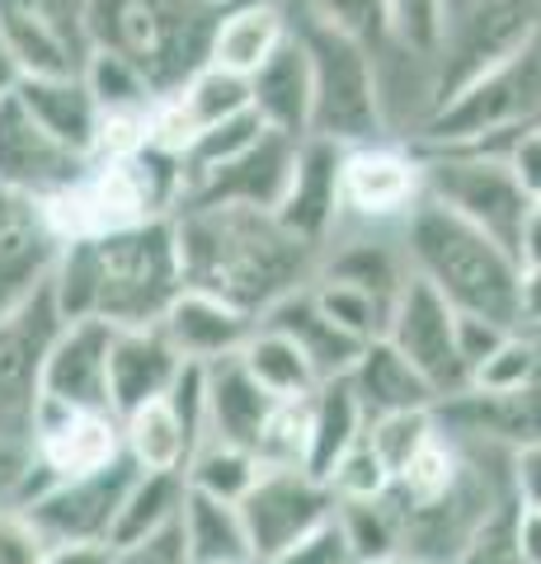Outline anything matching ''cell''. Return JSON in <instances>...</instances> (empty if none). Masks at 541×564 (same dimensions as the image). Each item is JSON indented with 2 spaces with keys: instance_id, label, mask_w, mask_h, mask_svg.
Returning a JSON list of instances; mask_svg holds the SVG:
<instances>
[{
  "instance_id": "1",
  "label": "cell",
  "mask_w": 541,
  "mask_h": 564,
  "mask_svg": "<svg viewBox=\"0 0 541 564\" xmlns=\"http://www.w3.org/2000/svg\"><path fill=\"white\" fill-rule=\"evenodd\" d=\"M184 288L213 292L255 321L316 273V245L292 236L269 207L180 203L170 212Z\"/></svg>"
},
{
  "instance_id": "2",
  "label": "cell",
  "mask_w": 541,
  "mask_h": 564,
  "mask_svg": "<svg viewBox=\"0 0 541 564\" xmlns=\"http://www.w3.org/2000/svg\"><path fill=\"white\" fill-rule=\"evenodd\" d=\"M52 302L62 321H104L123 325H155L184 288L174 221L151 217L128 231H109L95 240H66L57 263L47 273Z\"/></svg>"
},
{
  "instance_id": "3",
  "label": "cell",
  "mask_w": 541,
  "mask_h": 564,
  "mask_svg": "<svg viewBox=\"0 0 541 564\" xmlns=\"http://www.w3.org/2000/svg\"><path fill=\"white\" fill-rule=\"evenodd\" d=\"M405 263L419 273L452 311L485 315V321L518 329V282L522 259L485 236L480 226L462 221L439 203H419L405 221Z\"/></svg>"
},
{
  "instance_id": "4",
  "label": "cell",
  "mask_w": 541,
  "mask_h": 564,
  "mask_svg": "<svg viewBox=\"0 0 541 564\" xmlns=\"http://www.w3.org/2000/svg\"><path fill=\"white\" fill-rule=\"evenodd\" d=\"M184 198L180 161L165 151H137L123 161H90L66 188L47 193L43 217L57 240H95L109 231H128L137 221L170 217Z\"/></svg>"
},
{
  "instance_id": "5",
  "label": "cell",
  "mask_w": 541,
  "mask_h": 564,
  "mask_svg": "<svg viewBox=\"0 0 541 564\" xmlns=\"http://www.w3.org/2000/svg\"><path fill=\"white\" fill-rule=\"evenodd\" d=\"M217 6L207 0H90L95 47H113L170 95L207 62Z\"/></svg>"
},
{
  "instance_id": "6",
  "label": "cell",
  "mask_w": 541,
  "mask_h": 564,
  "mask_svg": "<svg viewBox=\"0 0 541 564\" xmlns=\"http://www.w3.org/2000/svg\"><path fill=\"white\" fill-rule=\"evenodd\" d=\"M296 39L311 62V137H325L335 147L377 141L387 132L377 52L311 14L296 24Z\"/></svg>"
},
{
  "instance_id": "7",
  "label": "cell",
  "mask_w": 541,
  "mask_h": 564,
  "mask_svg": "<svg viewBox=\"0 0 541 564\" xmlns=\"http://www.w3.org/2000/svg\"><path fill=\"white\" fill-rule=\"evenodd\" d=\"M541 118V43L518 52L513 62L485 70L457 95L424 113L419 147H509V141Z\"/></svg>"
},
{
  "instance_id": "8",
  "label": "cell",
  "mask_w": 541,
  "mask_h": 564,
  "mask_svg": "<svg viewBox=\"0 0 541 564\" xmlns=\"http://www.w3.org/2000/svg\"><path fill=\"white\" fill-rule=\"evenodd\" d=\"M414 151L424 161V198L457 212L462 221L480 226L485 236H495L518 254V236L532 198L509 165V147H433V151L414 147Z\"/></svg>"
},
{
  "instance_id": "9",
  "label": "cell",
  "mask_w": 541,
  "mask_h": 564,
  "mask_svg": "<svg viewBox=\"0 0 541 564\" xmlns=\"http://www.w3.org/2000/svg\"><path fill=\"white\" fill-rule=\"evenodd\" d=\"M532 43H541V0H466L452 14L439 62H433L429 109L485 70L513 62Z\"/></svg>"
},
{
  "instance_id": "10",
  "label": "cell",
  "mask_w": 541,
  "mask_h": 564,
  "mask_svg": "<svg viewBox=\"0 0 541 564\" xmlns=\"http://www.w3.org/2000/svg\"><path fill=\"white\" fill-rule=\"evenodd\" d=\"M29 452H33V462H29V475L14 503H29L52 480H72V475H90L99 466L118 462L123 456V423H118L113 410L39 400Z\"/></svg>"
},
{
  "instance_id": "11",
  "label": "cell",
  "mask_w": 541,
  "mask_h": 564,
  "mask_svg": "<svg viewBox=\"0 0 541 564\" xmlns=\"http://www.w3.org/2000/svg\"><path fill=\"white\" fill-rule=\"evenodd\" d=\"M62 325L66 321L47 282L29 302L0 315V437L6 443H29L43 400V362Z\"/></svg>"
},
{
  "instance_id": "12",
  "label": "cell",
  "mask_w": 541,
  "mask_h": 564,
  "mask_svg": "<svg viewBox=\"0 0 541 564\" xmlns=\"http://www.w3.org/2000/svg\"><path fill=\"white\" fill-rule=\"evenodd\" d=\"M236 508L240 522H246L250 560L259 564L335 518V489L306 466H259L255 485Z\"/></svg>"
},
{
  "instance_id": "13",
  "label": "cell",
  "mask_w": 541,
  "mask_h": 564,
  "mask_svg": "<svg viewBox=\"0 0 541 564\" xmlns=\"http://www.w3.org/2000/svg\"><path fill=\"white\" fill-rule=\"evenodd\" d=\"M0 33L20 76H80L95 52L90 0H0Z\"/></svg>"
},
{
  "instance_id": "14",
  "label": "cell",
  "mask_w": 541,
  "mask_h": 564,
  "mask_svg": "<svg viewBox=\"0 0 541 564\" xmlns=\"http://www.w3.org/2000/svg\"><path fill=\"white\" fill-rule=\"evenodd\" d=\"M381 339H391L419 372H424V381L439 391V404L462 395L470 386L466 362L457 352V311H452L419 273H405V282H400Z\"/></svg>"
},
{
  "instance_id": "15",
  "label": "cell",
  "mask_w": 541,
  "mask_h": 564,
  "mask_svg": "<svg viewBox=\"0 0 541 564\" xmlns=\"http://www.w3.org/2000/svg\"><path fill=\"white\" fill-rule=\"evenodd\" d=\"M132 480H137V466H132V456L123 452L118 462L99 466L90 475H72V480L43 485L20 508H24L33 522H39V532L52 545H66V541H109L113 536V522H118V508H123Z\"/></svg>"
},
{
  "instance_id": "16",
  "label": "cell",
  "mask_w": 541,
  "mask_h": 564,
  "mask_svg": "<svg viewBox=\"0 0 541 564\" xmlns=\"http://www.w3.org/2000/svg\"><path fill=\"white\" fill-rule=\"evenodd\" d=\"M424 203V161L410 147L396 141H358L344 147L339 161V207L344 217H358L368 226L381 221H405Z\"/></svg>"
},
{
  "instance_id": "17",
  "label": "cell",
  "mask_w": 541,
  "mask_h": 564,
  "mask_svg": "<svg viewBox=\"0 0 541 564\" xmlns=\"http://www.w3.org/2000/svg\"><path fill=\"white\" fill-rule=\"evenodd\" d=\"M85 165H90V155L52 137L20 104V95H0V188L24 193V198H47V193L72 184Z\"/></svg>"
},
{
  "instance_id": "18",
  "label": "cell",
  "mask_w": 541,
  "mask_h": 564,
  "mask_svg": "<svg viewBox=\"0 0 541 564\" xmlns=\"http://www.w3.org/2000/svg\"><path fill=\"white\" fill-rule=\"evenodd\" d=\"M57 254L62 240L47 226L43 203L0 188V315L43 288Z\"/></svg>"
},
{
  "instance_id": "19",
  "label": "cell",
  "mask_w": 541,
  "mask_h": 564,
  "mask_svg": "<svg viewBox=\"0 0 541 564\" xmlns=\"http://www.w3.org/2000/svg\"><path fill=\"white\" fill-rule=\"evenodd\" d=\"M433 414L457 443H490L513 452L541 437V381L513 386V391H476V386H466L462 395L443 400Z\"/></svg>"
},
{
  "instance_id": "20",
  "label": "cell",
  "mask_w": 541,
  "mask_h": 564,
  "mask_svg": "<svg viewBox=\"0 0 541 564\" xmlns=\"http://www.w3.org/2000/svg\"><path fill=\"white\" fill-rule=\"evenodd\" d=\"M296 147H302V141H292L283 132H264L255 147L240 151L236 161L198 174V180L184 188L180 203H246V207H269L273 212L278 198H283L288 180H292Z\"/></svg>"
},
{
  "instance_id": "21",
  "label": "cell",
  "mask_w": 541,
  "mask_h": 564,
  "mask_svg": "<svg viewBox=\"0 0 541 564\" xmlns=\"http://www.w3.org/2000/svg\"><path fill=\"white\" fill-rule=\"evenodd\" d=\"M339 161H344V147L325 137H306L296 147V165H292V180L278 198L273 217L288 226L292 236H302L306 245H325V236L335 231V221L344 217L339 207Z\"/></svg>"
},
{
  "instance_id": "22",
  "label": "cell",
  "mask_w": 541,
  "mask_h": 564,
  "mask_svg": "<svg viewBox=\"0 0 541 564\" xmlns=\"http://www.w3.org/2000/svg\"><path fill=\"white\" fill-rule=\"evenodd\" d=\"M109 334L104 321H66L43 362V400L113 410L109 404Z\"/></svg>"
},
{
  "instance_id": "23",
  "label": "cell",
  "mask_w": 541,
  "mask_h": 564,
  "mask_svg": "<svg viewBox=\"0 0 541 564\" xmlns=\"http://www.w3.org/2000/svg\"><path fill=\"white\" fill-rule=\"evenodd\" d=\"M180 348L161 325H123L109 334V404L123 419L147 400H161L180 377Z\"/></svg>"
},
{
  "instance_id": "24",
  "label": "cell",
  "mask_w": 541,
  "mask_h": 564,
  "mask_svg": "<svg viewBox=\"0 0 541 564\" xmlns=\"http://www.w3.org/2000/svg\"><path fill=\"white\" fill-rule=\"evenodd\" d=\"M155 325L165 329V339L180 348L184 362H217V358L240 352V344H246L250 329H255V315L221 302L213 292L180 288Z\"/></svg>"
},
{
  "instance_id": "25",
  "label": "cell",
  "mask_w": 541,
  "mask_h": 564,
  "mask_svg": "<svg viewBox=\"0 0 541 564\" xmlns=\"http://www.w3.org/2000/svg\"><path fill=\"white\" fill-rule=\"evenodd\" d=\"M278 404L283 400L269 395L264 386L246 372V362H240L236 352L207 362V437H221V443H236L259 456Z\"/></svg>"
},
{
  "instance_id": "26",
  "label": "cell",
  "mask_w": 541,
  "mask_h": 564,
  "mask_svg": "<svg viewBox=\"0 0 541 564\" xmlns=\"http://www.w3.org/2000/svg\"><path fill=\"white\" fill-rule=\"evenodd\" d=\"M292 39V24L278 0H226L217 6L213 39H207V62L236 76H255L278 47Z\"/></svg>"
},
{
  "instance_id": "27",
  "label": "cell",
  "mask_w": 541,
  "mask_h": 564,
  "mask_svg": "<svg viewBox=\"0 0 541 564\" xmlns=\"http://www.w3.org/2000/svg\"><path fill=\"white\" fill-rule=\"evenodd\" d=\"M348 386L363 404L368 419L381 414H414V410H439V391L424 381V372L400 352L391 339H372L363 344L358 362L348 367Z\"/></svg>"
},
{
  "instance_id": "28",
  "label": "cell",
  "mask_w": 541,
  "mask_h": 564,
  "mask_svg": "<svg viewBox=\"0 0 541 564\" xmlns=\"http://www.w3.org/2000/svg\"><path fill=\"white\" fill-rule=\"evenodd\" d=\"M250 109L264 118L269 132H283L292 141L311 137V62H306V47L296 39V29L250 76Z\"/></svg>"
},
{
  "instance_id": "29",
  "label": "cell",
  "mask_w": 541,
  "mask_h": 564,
  "mask_svg": "<svg viewBox=\"0 0 541 564\" xmlns=\"http://www.w3.org/2000/svg\"><path fill=\"white\" fill-rule=\"evenodd\" d=\"M259 321L278 325L283 334H292L296 344H302V352L311 358V367H316V377L329 381V377H344L348 367L358 362L363 352V339H354L348 329H339L329 315L316 306V296H311V288H296L288 292L283 302H273Z\"/></svg>"
},
{
  "instance_id": "30",
  "label": "cell",
  "mask_w": 541,
  "mask_h": 564,
  "mask_svg": "<svg viewBox=\"0 0 541 564\" xmlns=\"http://www.w3.org/2000/svg\"><path fill=\"white\" fill-rule=\"evenodd\" d=\"M14 95H20L24 109L57 141L90 155L95 132H99V104L80 76H20L14 80Z\"/></svg>"
},
{
  "instance_id": "31",
  "label": "cell",
  "mask_w": 541,
  "mask_h": 564,
  "mask_svg": "<svg viewBox=\"0 0 541 564\" xmlns=\"http://www.w3.org/2000/svg\"><path fill=\"white\" fill-rule=\"evenodd\" d=\"M363 429H368V414H363L348 377L321 381L306 400V470L325 480L329 466L363 437Z\"/></svg>"
},
{
  "instance_id": "32",
  "label": "cell",
  "mask_w": 541,
  "mask_h": 564,
  "mask_svg": "<svg viewBox=\"0 0 541 564\" xmlns=\"http://www.w3.org/2000/svg\"><path fill=\"white\" fill-rule=\"evenodd\" d=\"M180 532H184L188 564H255L240 508L226 499H213V494H203V489L184 494Z\"/></svg>"
},
{
  "instance_id": "33",
  "label": "cell",
  "mask_w": 541,
  "mask_h": 564,
  "mask_svg": "<svg viewBox=\"0 0 541 564\" xmlns=\"http://www.w3.org/2000/svg\"><path fill=\"white\" fill-rule=\"evenodd\" d=\"M236 358L246 362V372L278 400H302V395H311L321 386L316 367H311L302 344H296L292 334H283L278 325H269V321H255L250 339L240 344Z\"/></svg>"
},
{
  "instance_id": "34",
  "label": "cell",
  "mask_w": 541,
  "mask_h": 564,
  "mask_svg": "<svg viewBox=\"0 0 541 564\" xmlns=\"http://www.w3.org/2000/svg\"><path fill=\"white\" fill-rule=\"evenodd\" d=\"M118 423H123V452L132 456L137 470H184L194 456V437H188L184 419L174 414L170 395L137 404Z\"/></svg>"
},
{
  "instance_id": "35",
  "label": "cell",
  "mask_w": 541,
  "mask_h": 564,
  "mask_svg": "<svg viewBox=\"0 0 541 564\" xmlns=\"http://www.w3.org/2000/svg\"><path fill=\"white\" fill-rule=\"evenodd\" d=\"M184 494H188L184 470H137V480L128 485V499L118 508L109 541L132 545V541L165 532V527L180 522V513H184Z\"/></svg>"
},
{
  "instance_id": "36",
  "label": "cell",
  "mask_w": 541,
  "mask_h": 564,
  "mask_svg": "<svg viewBox=\"0 0 541 564\" xmlns=\"http://www.w3.org/2000/svg\"><path fill=\"white\" fill-rule=\"evenodd\" d=\"M335 522H339L354 560H368V564L400 560V513H396L391 494H377V499H339Z\"/></svg>"
},
{
  "instance_id": "37",
  "label": "cell",
  "mask_w": 541,
  "mask_h": 564,
  "mask_svg": "<svg viewBox=\"0 0 541 564\" xmlns=\"http://www.w3.org/2000/svg\"><path fill=\"white\" fill-rule=\"evenodd\" d=\"M311 296L316 306L335 321L339 329H348L354 339L372 344L387 334V321H391V296H381L372 288H358V282H344V278H325V273H311Z\"/></svg>"
},
{
  "instance_id": "38",
  "label": "cell",
  "mask_w": 541,
  "mask_h": 564,
  "mask_svg": "<svg viewBox=\"0 0 541 564\" xmlns=\"http://www.w3.org/2000/svg\"><path fill=\"white\" fill-rule=\"evenodd\" d=\"M259 466L264 462H259L255 452L236 447V443H221V437H203L198 452L188 456V466H184V480H188V489H203V494H213V499L240 503L246 489L255 485Z\"/></svg>"
},
{
  "instance_id": "39",
  "label": "cell",
  "mask_w": 541,
  "mask_h": 564,
  "mask_svg": "<svg viewBox=\"0 0 541 564\" xmlns=\"http://www.w3.org/2000/svg\"><path fill=\"white\" fill-rule=\"evenodd\" d=\"M80 80L90 85L99 113H132V109H151L155 104L151 80L113 47H95L80 66Z\"/></svg>"
},
{
  "instance_id": "40",
  "label": "cell",
  "mask_w": 541,
  "mask_h": 564,
  "mask_svg": "<svg viewBox=\"0 0 541 564\" xmlns=\"http://www.w3.org/2000/svg\"><path fill=\"white\" fill-rule=\"evenodd\" d=\"M447 39V0H387V43L400 57L433 66Z\"/></svg>"
},
{
  "instance_id": "41",
  "label": "cell",
  "mask_w": 541,
  "mask_h": 564,
  "mask_svg": "<svg viewBox=\"0 0 541 564\" xmlns=\"http://www.w3.org/2000/svg\"><path fill=\"white\" fill-rule=\"evenodd\" d=\"M528 381H541V339L528 329H513L509 339L470 372L476 391H513V386H528Z\"/></svg>"
},
{
  "instance_id": "42",
  "label": "cell",
  "mask_w": 541,
  "mask_h": 564,
  "mask_svg": "<svg viewBox=\"0 0 541 564\" xmlns=\"http://www.w3.org/2000/svg\"><path fill=\"white\" fill-rule=\"evenodd\" d=\"M447 564H532L528 551H522V536H518V503H513V494L476 527V532L466 536V545Z\"/></svg>"
},
{
  "instance_id": "43",
  "label": "cell",
  "mask_w": 541,
  "mask_h": 564,
  "mask_svg": "<svg viewBox=\"0 0 541 564\" xmlns=\"http://www.w3.org/2000/svg\"><path fill=\"white\" fill-rule=\"evenodd\" d=\"M325 485L335 489V503L339 499H377V494L391 489V466L381 462V452L368 443V433H363L358 443L329 466Z\"/></svg>"
},
{
  "instance_id": "44",
  "label": "cell",
  "mask_w": 541,
  "mask_h": 564,
  "mask_svg": "<svg viewBox=\"0 0 541 564\" xmlns=\"http://www.w3.org/2000/svg\"><path fill=\"white\" fill-rule=\"evenodd\" d=\"M306 14L329 24V29L348 33V39L368 43L377 57L391 52V43H387V0H311Z\"/></svg>"
},
{
  "instance_id": "45",
  "label": "cell",
  "mask_w": 541,
  "mask_h": 564,
  "mask_svg": "<svg viewBox=\"0 0 541 564\" xmlns=\"http://www.w3.org/2000/svg\"><path fill=\"white\" fill-rule=\"evenodd\" d=\"M52 541L20 503H0V564H47Z\"/></svg>"
},
{
  "instance_id": "46",
  "label": "cell",
  "mask_w": 541,
  "mask_h": 564,
  "mask_svg": "<svg viewBox=\"0 0 541 564\" xmlns=\"http://www.w3.org/2000/svg\"><path fill=\"white\" fill-rule=\"evenodd\" d=\"M348 560H354V555H348V541L339 532V522L329 518V522L316 527V532L296 536L292 545H283L278 555L259 560V564H348Z\"/></svg>"
},
{
  "instance_id": "47",
  "label": "cell",
  "mask_w": 541,
  "mask_h": 564,
  "mask_svg": "<svg viewBox=\"0 0 541 564\" xmlns=\"http://www.w3.org/2000/svg\"><path fill=\"white\" fill-rule=\"evenodd\" d=\"M509 334H513V325H499V321H485V315H462L457 311V352L466 362V377L476 372V367L490 358Z\"/></svg>"
},
{
  "instance_id": "48",
  "label": "cell",
  "mask_w": 541,
  "mask_h": 564,
  "mask_svg": "<svg viewBox=\"0 0 541 564\" xmlns=\"http://www.w3.org/2000/svg\"><path fill=\"white\" fill-rule=\"evenodd\" d=\"M113 564H188L180 522H170L165 532H155V536H147V541L113 545Z\"/></svg>"
},
{
  "instance_id": "49",
  "label": "cell",
  "mask_w": 541,
  "mask_h": 564,
  "mask_svg": "<svg viewBox=\"0 0 541 564\" xmlns=\"http://www.w3.org/2000/svg\"><path fill=\"white\" fill-rule=\"evenodd\" d=\"M509 456V494H513V503L518 508H541V437L537 443H522L513 452H504Z\"/></svg>"
},
{
  "instance_id": "50",
  "label": "cell",
  "mask_w": 541,
  "mask_h": 564,
  "mask_svg": "<svg viewBox=\"0 0 541 564\" xmlns=\"http://www.w3.org/2000/svg\"><path fill=\"white\" fill-rule=\"evenodd\" d=\"M509 165L518 174V184L528 188V198L541 203V122H528V128L509 141Z\"/></svg>"
},
{
  "instance_id": "51",
  "label": "cell",
  "mask_w": 541,
  "mask_h": 564,
  "mask_svg": "<svg viewBox=\"0 0 541 564\" xmlns=\"http://www.w3.org/2000/svg\"><path fill=\"white\" fill-rule=\"evenodd\" d=\"M518 329L541 334V263H522V282H518Z\"/></svg>"
},
{
  "instance_id": "52",
  "label": "cell",
  "mask_w": 541,
  "mask_h": 564,
  "mask_svg": "<svg viewBox=\"0 0 541 564\" xmlns=\"http://www.w3.org/2000/svg\"><path fill=\"white\" fill-rule=\"evenodd\" d=\"M47 564H113V545L109 541H66V545H52Z\"/></svg>"
},
{
  "instance_id": "53",
  "label": "cell",
  "mask_w": 541,
  "mask_h": 564,
  "mask_svg": "<svg viewBox=\"0 0 541 564\" xmlns=\"http://www.w3.org/2000/svg\"><path fill=\"white\" fill-rule=\"evenodd\" d=\"M518 259L541 263V203L528 207V221H522V236H518Z\"/></svg>"
},
{
  "instance_id": "54",
  "label": "cell",
  "mask_w": 541,
  "mask_h": 564,
  "mask_svg": "<svg viewBox=\"0 0 541 564\" xmlns=\"http://www.w3.org/2000/svg\"><path fill=\"white\" fill-rule=\"evenodd\" d=\"M518 536L532 564H541V508H518Z\"/></svg>"
},
{
  "instance_id": "55",
  "label": "cell",
  "mask_w": 541,
  "mask_h": 564,
  "mask_svg": "<svg viewBox=\"0 0 541 564\" xmlns=\"http://www.w3.org/2000/svg\"><path fill=\"white\" fill-rule=\"evenodd\" d=\"M14 80H20V62H14V52L6 43V33H0V95L14 90Z\"/></svg>"
},
{
  "instance_id": "56",
  "label": "cell",
  "mask_w": 541,
  "mask_h": 564,
  "mask_svg": "<svg viewBox=\"0 0 541 564\" xmlns=\"http://www.w3.org/2000/svg\"><path fill=\"white\" fill-rule=\"evenodd\" d=\"M462 6H466V0H447V24H452V14H457Z\"/></svg>"
},
{
  "instance_id": "57",
  "label": "cell",
  "mask_w": 541,
  "mask_h": 564,
  "mask_svg": "<svg viewBox=\"0 0 541 564\" xmlns=\"http://www.w3.org/2000/svg\"><path fill=\"white\" fill-rule=\"evenodd\" d=\"M400 564H424V560H400Z\"/></svg>"
},
{
  "instance_id": "58",
  "label": "cell",
  "mask_w": 541,
  "mask_h": 564,
  "mask_svg": "<svg viewBox=\"0 0 541 564\" xmlns=\"http://www.w3.org/2000/svg\"><path fill=\"white\" fill-rule=\"evenodd\" d=\"M207 6H226V0H207Z\"/></svg>"
},
{
  "instance_id": "59",
  "label": "cell",
  "mask_w": 541,
  "mask_h": 564,
  "mask_svg": "<svg viewBox=\"0 0 541 564\" xmlns=\"http://www.w3.org/2000/svg\"><path fill=\"white\" fill-rule=\"evenodd\" d=\"M348 564H368V560H348Z\"/></svg>"
},
{
  "instance_id": "60",
  "label": "cell",
  "mask_w": 541,
  "mask_h": 564,
  "mask_svg": "<svg viewBox=\"0 0 541 564\" xmlns=\"http://www.w3.org/2000/svg\"><path fill=\"white\" fill-rule=\"evenodd\" d=\"M537 339H541V334H537Z\"/></svg>"
},
{
  "instance_id": "61",
  "label": "cell",
  "mask_w": 541,
  "mask_h": 564,
  "mask_svg": "<svg viewBox=\"0 0 541 564\" xmlns=\"http://www.w3.org/2000/svg\"><path fill=\"white\" fill-rule=\"evenodd\" d=\"M537 122H541V118H537Z\"/></svg>"
}]
</instances>
